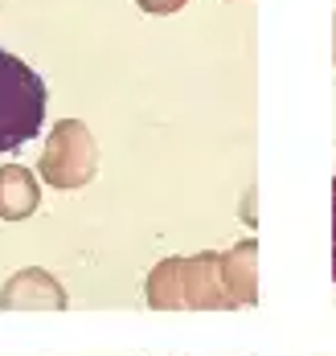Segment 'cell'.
Masks as SVG:
<instances>
[{
    "label": "cell",
    "mask_w": 336,
    "mask_h": 356,
    "mask_svg": "<svg viewBox=\"0 0 336 356\" xmlns=\"http://www.w3.org/2000/svg\"><path fill=\"white\" fill-rule=\"evenodd\" d=\"M45 123V82L21 58L0 49V152H17Z\"/></svg>",
    "instance_id": "6da1fadb"
},
{
    "label": "cell",
    "mask_w": 336,
    "mask_h": 356,
    "mask_svg": "<svg viewBox=\"0 0 336 356\" xmlns=\"http://www.w3.org/2000/svg\"><path fill=\"white\" fill-rule=\"evenodd\" d=\"M333 279H336V180H333Z\"/></svg>",
    "instance_id": "7a4b0ae2"
}]
</instances>
